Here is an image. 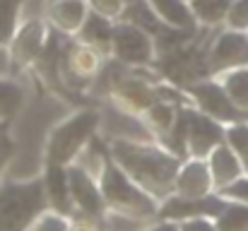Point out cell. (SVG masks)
<instances>
[{
  "label": "cell",
  "instance_id": "1",
  "mask_svg": "<svg viewBox=\"0 0 248 231\" xmlns=\"http://www.w3.org/2000/svg\"><path fill=\"white\" fill-rule=\"evenodd\" d=\"M108 150L113 161L140 188H145L155 200H159V205L173 195L183 156L155 142H130V140H111Z\"/></svg>",
  "mask_w": 248,
  "mask_h": 231
},
{
  "label": "cell",
  "instance_id": "2",
  "mask_svg": "<svg viewBox=\"0 0 248 231\" xmlns=\"http://www.w3.org/2000/svg\"><path fill=\"white\" fill-rule=\"evenodd\" d=\"M104 200H106V210L108 212H118L140 222L155 219L159 212V200H155L145 188H140L116 161L113 156L106 161L104 173L99 178Z\"/></svg>",
  "mask_w": 248,
  "mask_h": 231
},
{
  "label": "cell",
  "instance_id": "3",
  "mask_svg": "<svg viewBox=\"0 0 248 231\" xmlns=\"http://www.w3.org/2000/svg\"><path fill=\"white\" fill-rule=\"evenodd\" d=\"M46 210L51 205L44 178L12 181L0 188V231H27Z\"/></svg>",
  "mask_w": 248,
  "mask_h": 231
},
{
  "label": "cell",
  "instance_id": "4",
  "mask_svg": "<svg viewBox=\"0 0 248 231\" xmlns=\"http://www.w3.org/2000/svg\"><path fill=\"white\" fill-rule=\"evenodd\" d=\"M99 125H101L99 111H80L70 116L51 133L46 147V164H61V166L75 164L82 150L94 140Z\"/></svg>",
  "mask_w": 248,
  "mask_h": 231
},
{
  "label": "cell",
  "instance_id": "5",
  "mask_svg": "<svg viewBox=\"0 0 248 231\" xmlns=\"http://www.w3.org/2000/svg\"><path fill=\"white\" fill-rule=\"evenodd\" d=\"M186 94L193 99V104H195L202 113H207L210 118H215V121H219V123H224V125L248 121V113L241 111V108L232 101V96L227 94V89H224L222 82L200 79V82H193V84L186 89Z\"/></svg>",
  "mask_w": 248,
  "mask_h": 231
},
{
  "label": "cell",
  "instance_id": "6",
  "mask_svg": "<svg viewBox=\"0 0 248 231\" xmlns=\"http://www.w3.org/2000/svg\"><path fill=\"white\" fill-rule=\"evenodd\" d=\"M236 68H248V31L227 27L212 41L207 53V73L224 75Z\"/></svg>",
  "mask_w": 248,
  "mask_h": 231
},
{
  "label": "cell",
  "instance_id": "7",
  "mask_svg": "<svg viewBox=\"0 0 248 231\" xmlns=\"http://www.w3.org/2000/svg\"><path fill=\"white\" fill-rule=\"evenodd\" d=\"M229 200L224 195H219L217 190L205 195V198H181V195H171L159 205L157 219L166 222H186V219H198V217H210L217 219L224 210H227Z\"/></svg>",
  "mask_w": 248,
  "mask_h": 231
},
{
  "label": "cell",
  "instance_id": "8",
  "mask_svg": "<svg viewBox=\"0 0 248 231\" xmlns=\"http://www.w3.org/2000/svg\"><path fill=\"white\" fill-rule=\"evenodd\" d=\"M111 53L123 65H150L155 58V36L130 22H121L113 31Z\"/></svg>",
  "mask_w": 248,
  "mask_h": 231
},
{
  "label": "cell",
  "instance_id": "9",
  "mask_svg": "<svg viewBox=\"0 0 248 231\" xmlns=\"http://www.w3.org/2000/svg\"><path fill=\"white\" fill-rule=\"evenodd\" d=\"M68 176H70V195H73L75 212L84 215V217L104 219L106 217V200H104L99 181L78 164L68 166Z\"/></svg>",
  "mask_w": 248,
  "mask_h": 231
},
{
  "label": "cell",
  "instance_id": "10",
  "mask_svg": "<svg viewBox=\"0 0 248 231\" xmlns=\"http://www.w3.org/2000/svg\"><path fill=\"white\" fill-rule=\"evenodd\" d=\"M227 142V125L210 118L200 108H190L188 118V156L207 159L215 147Z\"/></svg>",
  "mask_w": 248,
  "mask_h": 231
},
{
  "label": "cell",
  "instance_id": "11",
  "mask_svg": "<svg viewBox=\"0 0 248 231\" xmlns=\"http://www.w3.org/2000/svg\"><path fill=\"white\" fill-rule=\"evenodd\" d=\"M210 193H215V181H212V171H210L207 159H195V156L183 159V164L178 169V176H176L173 195L205 198Z\"/></svg>",
  "mask_w": 248,
  "mask_h": 231
},
{
  "label": "cell",
  "instance_id": "12",
  "mask_svg": "<svg viewBox=\"0 0 248 231\" xmlns=\"http://www.w3.org/2000/svg\"><path fill=\"white\" fill-rule=\"evenodd\" d=\"M46 41H48V34L41 19L24 22V27H19L12 36V61L17 65H29L39 61L46 48Z\"/></svg>",
  "mask_w": 248,
  "mask_h": 231
},
{
  "label": "cell",
  "instance_id": "13",
  "mask_svg": "<svg viewBox=\"0 0 248 231\" xmlns=\"http://www.w3.org/2000/svg\"><path fill=\"white\" fill-rule=\"evenodd\" d=\"M44 185H46V195H48V205L51 210L73 217L75 205H73V195H70V176H68V166L61 164H46L44 171Z\"/></svg>",
  "mask_w": 248,
  "mask_h": 231
},
{
  "label": "cell",
  "instance_id": "14",
  "mask_svg": "<svg viewBox=\"0 0 248 231\" xmlns=\"http://www.w3.org/2000/svg\"><path fill=\"white\" fill-rule=\"evenodd\" d=\"M101 125L106 128L111 140H130V142H152L155 140L152 130L142 121H138L135 116H128L123 111H113V108L104 111Z\"/></svg>",
  "mask_w": 248,
  "mask_h": 231
},
{
  "label": "cell",
  "instance_id": "15",
  "mask_svg": "<svg viewBox=\"0 0 248 231\" xmlns=\"http://www.w3.org/2000/svg\"><path fill=\"white\" fill-rule=\"evenodd\" d=\"M207 164H210V171H212L215 190H224L227 185H232L241 176H246L241 159L236 156V152L227 142H222L219 147L212 150V154L207 156Z\"/></svg>",
  "mask_w": 248,
  "mask_h": 231
},
{
  "label": "cell",
  "instance_id": "16",
  "mask_svg": "<svg viewBox=\"0 0 248 231\" xmlns=\"http://www.w3.org/2000/svg\"><path fill=\"white\" fill-rule=\"evenodd\" d=\"M87 15H89L87 0H56L48 5V19L63 34H78Z\"/></svg>",
  "mask_w": 248,
  "mask_h": 231
},
{
  "label": "cell",
  "instance_id": "17",
  "mask_svg": "<svg viewBox=\"0 0 248 231\" xmlns=\"http://www.w3.org/2000/svg\"><path fill=\"white\" fill-rule=\"evenodd\" d=\"M113 31H116V27L111 24L108 17H104V15L89 10V15H87V19H84L82 29L78 31V36H80L82 44L92 46V48H96V51L104 56V53H111V46H113Z\"/></svg>",
  "mask_w": 248,
  "mask_h": 231
},
{
  "label": "cell",
  "instance_id": "18",
  "mask_svg": "<svg viewBox=\"0 0 248 231\" xmlns=\"http://www.w3.org/2000/svg\"><path fill=\"white\" fill-rule=\"evenodd\" d=\"M116 96L130 111H147L155 101H159L157 94H155V89L147 87L142 79H135V77L116 79Z\"/></svg>",
  "mask_w": 248,
  "mask_h": 231
},
{
  "label": "cell",
  "instance_id": "19",
  "mask_svg": "<svg viewBox=\"0 0 248 231\" xmlns=\"http://www.w3.org/2000/svg\"><path fill=\"white\" fill-rule=\"evenodd\" d=\"M150 5L155 7V12L159 15V19L166 27L195 29V24H198L193 7H190V0H150Z\"/></svg>",
  "mask_w": 248,
  "mask_h": 231
},
{
  "label": "cell",
  "instance_id": "20",
  "mask_svg": "<svg viewBox=\"0 0 248 231\" xmlns=\"http://www.w3.org/2000/svg\"><path fill=\"white\" fill-rule=\"evenodd\" d=\"M232 2L234 0H190V7H193V15L200 24L215 27L219 22H227Z\"/></svg>",
  "mask_w": 248,
  "mask_h": 231
},
{
  "label": "cell",
  "instance_id": "21",
  "mask_svg": "<svg viewBox=\"0 0 248 231\" xmlns=\"http://www.w3.org/2000/svg\"><path fill=\"white\" fill-rule=\"evenodd\" d=\"M222 77V84L227 89V94L232 96V101L248 113V68H236V70H229Z\"/></svg>",
  "mask_w": 248,
  "mask_h": 231
},
{
  "label": "cell",
  "instance_id": "22",
  "mask_svg": "<svg viewBox=\"0 0 248 231\" xmlns=\"http://www.w3.org/2000/svg\"><path fill=\"white\" fill-rule=\"evenodd\" d=\"M176 116H178V108L159 99V101H155V104L147 108V125H150L155 133H159V135L166 138L169 130H171L173 123H176Z\"/></svg>",
  "mask_w": 248,
  "mask_h": 231
},
{
  "label": "cell",
  "instance_id": "23",
  "mask_svg": "<svg viewBox=\"0 0 248 231\" xmlns=\"http://www.w3.org/2000/svg\"><path fill=\"white\" fill-rule=\"evenodd\" d=\"M217 231H248V205L229 200L227 210L215 219Z\"/></svg>",
  "mask_w": 248,
  "mask_h": 231
},
{
  "label": "cell",
  "instance_id": "24",
  "mask_svg": "<svg viewBox=\"0 0 248 231\" xmlns=\"http://www.w3.org/2000/svg\"><path fill=\"white\" fill-rule=\"evenodd\" d=\"M19 106H22V87L10 79H0V123L12 118Z\"/></svg>",
  "mask_w": 248,
  "mask_h": 231
},
{
  "label": "cell",
  "instance_id": "25",
  "mask_svg": "<svg viewBox=\"0 0 248 231\" xmlns=\"http://www.w3.org/2000/svg\"><path fill=\"white\" fill-rule=\"evenodd\" d=\"M19 7H22V0H0V46L15 36Z\"/></svg>",
  "mask_w": 248,
  "mask_h": 231
},
{
  "label": "cell",
  "instance_id": "26",
  "mask_svg": "<svg viewBox=\"0 0 248 231\" xmlns=\"http://www.w3.org/2000/svg\"><path fill=\"white\" fill-rule=\"evenodd\" d=\"M227 145L236 152L244 164V171L248 173V121L227 125Z\"/></svg>",
  "mask_w": 248,
  "mask_h": 231
},
{
  "label": "cell",
  "instance_id": "27",
  "mask_svg": "<svg viewBox=\"0 0 248 231\" xmlns=\"http://www.w3.org/2000/svg\"><path fill=\"white\" fill-rule=\"evenodd\" d=\"M27 231H73V222H70V217H65L56 210H46L36 217V222Z\"/></svg>",
  "mask_w": 248,
  "mask_h": 231
},
{
  "label": "cell",
  "instance_id": "28",
  "mask_svg": "<svg viewBox=\"0 0 248 231\" xmlns=\"http://www.w3.org/2000/svg\"><path fill=\"white\" fill-rule=\"evenodd\" d=\"M227 27L248 31V0H234L232 2V10H229V17H227Z\"/></svg>",
  "mask_w": 248,
  "mask_h": 231
},
{
  "label": "cell",
  "instance_id": "29",
  "mask_svg": "<svg viewBox=\"0 0 248 231\" xmlns=\"http://www.w3.org/2000/svg\"><path fill=\"white\" fill-rule=\"evenodd\" d=\"M87 2H89L92 12H99L108 19L123 17V12H125V0H87Z\"/></svg>",
  "mask_w": 248,
  "mask_h": 231
},
{
  "label": "cell",
  "instance_id": "30",
  "mask_svg": "<svg viewBox=\"0 0 248 231\" xmlns=\"http://www.w3.org/2000/svg\"><path fill=\"white\" fill-rule=\"evenodd\" d=\"M219 195H224L227 200H234V202H246L248 205V173L241 176L236 183L227 185L224 190H217Z\"/></svg>",
  "mask_w": 248,
  "mask_h": 231
},
{
  "label": "cell",
  "instance_id": "31",
  "mask_svg": "<svg viewBox=\"0 0 248 231\" xmlns=\"http://www.w3.org/2000/svg\"><path fill=\"white\" fill-rule=\"evenodd\" d=\"M15 156V140L5 133H0V188H2V171Z\"/></svg>",
  "mask_w": 248,
  "mask_h": 231
},
{
  "label": "cell",
  "instance_id": "32",
  "mask_svg": "<svg viewBox=\"0 0 248 231\" xmlns=\"http://www.w3.org/2000/svg\"><path fill=\"white\" fill-rule=\"evenodd\" d=\"M181 231H217L215 219L210 217H198V219H186V222H178Z\"/></svg>",
  "mask_w": 248,
  "mask_h": 231
},
{
  "label": "cell",
  "instance_id": "33",
  "mask_svg": "<svg viewBox=\"0 0 248 231\" xmlns=\"http://www.w3.org/2000/svg\"><path fill=\"white\" fill-rule=\"evenodd\" d=\"M140 231H181V227H178V222H166V219H159L157 224H152V227H142Z\"/></svg>",
  "mask_w": 248,
  "mask_h": 231
},
{
  "label": "cell",
  "instance_id": "34",
  "mask_svg": "<svg viewBox=\"0 0 248 231\" xmlns=\"http://www.w3.org/2000/svg\"><path fill=\"white\" fill-rule=\"evenodd\" d=\"M130 2H138V0H125V5H130Z\"/></svg>",
  "mask_w": 248,
  "mask_h": 231
},
{
  "label": "cell",
  "instance_id": "35",
  "mask_svg": "<svg viewBox=\"0 0 248 231\" xmlns=\"http://www.w3.org/2000/svg\"><path fill=\"white\" fill-rule=\"evenodd\" d=\"M48 2H56V0H48Z\"/></svg>",
  "mask_w": 248,
  "mask_h": 231
}]
</instances>
